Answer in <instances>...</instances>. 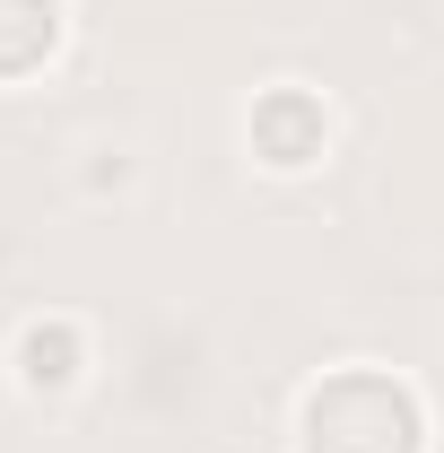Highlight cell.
<instances>
[{
  "label": "cell",
  "mask_w": 444,
  "mask_h": 453,
  "mask_svg": "<svg viewBox=\"0 0 444 453\" xmlns=\"http://www.w3.org/2000/svg\"><path fill=\"white\" fill-rule=\"evenodd\" d=\"M79 357H88V349H79V323H27V332H18V384H27V393H61V384H79Z\"/></svg>",
  "instance_id": "4"
},
{
  "label": "cell",
  "mask_w": 444,
  "mask_h": 453,
  "mask_svg": "<svg viewBox=\"0 0 444 453\" xmlns=\"http://www.w3.org/2000/svg\"><path fill=\"white\" fill-rule=\"evenodd\" d=\"M244 140H253L262 166L296 174V166H314V157L332 149V113H323L314 88H271V96L253 105V122H244Z\"/></svg>",
  "instance_id": "2"
},
{
  "label": "cell",
  "mask_w": 444,
  "mask_h": 453,
  "mask_svg": "<svg viewBox=\"0 0 444 453\" xmlns=\"http://www.w3.org/2000/svg\"><path fill=\"white\" fill-rule=\"evenodd\" d=\"M61 44V0H0V79L44 70Z\"/></svg>",
  "instance_id": "3"
},
{
  "label": "cell",
  "mask_w": 444,
  "mask_h": 453,
  "mask_svg": "<svg viewBox=\"0 0 444 453\" xmlns=\"http://www.w3.org/2000/svg\"><path fill=\"white\" fill-rule=\"evenodd\" d=\"M305 453H418V393L348 366L305 393Z\"/></svg>",
  "instance_id": "1"
}]
</instances>
